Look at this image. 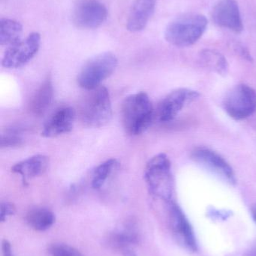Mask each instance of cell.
Here are the masks:
<instances>
[{"label": "cell", "mask_w": 256, "mask_h": 256, "mask_svg": "<svg viewBox=\"0 0 256 256\" xmlns=\"http://www.w3.org/2000/svg\"><path fill=\"white\" fill-rule=\"evenodd\" d=\"M245 256H256V245L250 251H249Z\"/></svg>", "instance_id": "cell-27"}, {"label": "cell", "mask_w": 256, "mask_h": 256, "mask_svg": "<svg viewBox=\"0 0 256 256\" xmlns=\"http://www.w3.org/2000/svg\"><path fill=\"white\" fill-rule=\"evenodd\" d=\"M234 50H235L236 52L239 54V55L241 56L243 58H244L245 60H248V61H252V58L251 56L250 52L248 51V50L245 48L244 46H243L242 44H234Z\"/></svg>", "instance_id": "cell-25"}, {"label": "cell", "mask_w": 256, "mask_h": 256, "mask_svg": "<svg viewBox=\"0 0 256 256\" xmlns=\"http://www.w3.org/2000/svg\"><path fill=\"white\" fill-rule=\"evenodd\" d=\"M54 99V88L51 80H45L36 91L30 104V110L34 115L42 116L49 109Z\"/></svg>", "instance_id": "cell-16"}, {"label": "cell", "mask_w": 256, "mask_h": 256, "mask_svg": "<svg viewBox=\"0 0 256 256\" xmlns=\"http://www.w3.org/2000/svg\"><path fill=\"white\" fill-rule=\"evenodd\" d=\"M224 109L237 121L246 120L256 111V91L245 84L236 86L225 96Z\"/></svg>", "instance_id": "cell-6"}, {"label": "cell", "mask_w": 256, "mask_h": 256, "mask_svg": "<svg viewBox=\"0 0 256 256\" xmlns=\"http://www.w3.org/2000/svg\"><path fill=\"white\" fill-rule=\"evenodd\" d=\"M26 221L35 231L45 232L54 225L55 216L48 209L35 208L27 213Z\"/></svg>", "instance_id": "cell-18"}, {"label": "cell", "mask_w": 256, "mask_h": 256, "mask_svg": "<svg viewBox=\"0 0 256 256\" xmlns=\"http://www.w3.org/2000/svg\"><path fill=\"white\" fill-rule=\"evenodd\" d=\"M207 20L201 14H189L177 18L165 30L167 42L177 48L195 44L206 32Z\"/></svg>", "instance_id": "cell-2"}, {"label": "cell", "mask_w": 256, "mask_h": 256, "mask_svg": "<svg viewBox=\"0 0 256 256\" xmlns=\"http://www.w3.org/2000/svg\"><path fill=\"white\" fill-rule=\"evenodd\" d=\"M15 207L13 204L10 202H3L1 204V214H0V220L1 222H3L6 220L9 216L15 214Z\"/></svg>", "instance_id": "cell-24"}, {"label": "cell", "mask_w": 256, "mask_h": 256, "mask_svg": "<svg viewBox=\"0 0 256 256\" xmlns=\"http://www.w3.org/2000/svg\"><path fill=\"white\" fill-rule=\"evenodd\" d=\"M192 158L195 162L222 180L235 184L237 180L234 170L219 154L206 148H198L192 152Z\"/></svg>", "instance_id": "cell-9"}, {"label": "cell", "mask_w": 256, "mask_h": 256, "mask_svg": "<svg viewBox=\"0 0 256 256\" xmlns=\"http://www.w3.org/2000/svg\"><path fill=\"white\" fill-rule=\"evenodd\" d=\"M117 164L116 160L110 159L96 167L93 174L92 188L95 190L100 189L115 170Z\"/></svg>", "instance_id": "cell-20"}, {"label": "cell", "mask_w": 256, "mask_h": 256, "mask_svg": "<svg viewBox=\"0 0 256 256\" xmlns=\"http://www.w3.org/2000/svg\"><path fill=\"white\" fill-rule=\"evenodd\" d=\"M23 27L15 20L2 18L0 20V44L10 46L21 40Z\"/></svg>", "instance_id": "cell-19"}, {"label": "cell", "mask_w": 256, "mask_h": 256, "mask_svg": "<svg viewBox=\"0 0 256 256\" xmlns=\"http://www.w3.org/2000/svg\"><path fill=\"white\" fill-rule=\"evenodd\" d=\"M199 94L187 88H180L170 93L158 108V118L162 122L173 121L185 106L197 100Z\"/></svg>", "instance_id": "cell-10"}, {"label": "cell", "mask_w": 256, "mask_h": 256, "mask_svg": "<svg viewBox=\"0 0 256 256\" xmlns=\"http://www.w3.org/2000/svg\"><path fill=\"white\" fill-rule=\"evenodd\" d=\"M75 120V112L72 108L64 106L59 108L43 126L42 136L54 138L71 132Z\"/></svg>", "instance_id": "cell-12"}, {"label": "cell", "mask_w": 256, "mask_h": 256, "mask_svg": "<svg viewBox=\"0 0 256 256\" xmlns=\"http://www.w3.org/2000/svg\"><path fill=\"white\" fill-rule=\"evenodd\" d=\"M170 220L173 232L185 248L192 252H196L198 248L193 228L181 209L177 204H171Z\"/></svg>", "instance_id": "cell-13"}, {"label": "cell", "mask_w": 256, "mask_h": 256, "mask_svg": "<svg viewBox=\"0 0 256 256\" xmlns=\"http://www.w3.org/2000/svg\"><path fill=\"white\" fill-rule=\"evenodd\" d=\"M2 255L3 256H13L12 246L8 240H3L2 242Z\"/></svg>", "instance_id": "cell-26"}, {"label": "cell", "mask_w": 256, "mask_h": 256, "mask_svg": "<svg viewBox=\"0 0 256 256\" xmlns=\"http://www.w3.org/2000/svg\"><path fill=\"white\" fill-rule=\"evenodd\" d=\"M201 64L206 68L219 75L228 74L229 66L226 58L220 52L212 50H204L199 56Z\"/></svg>", "instance_id": "cell-17"}, {"label": "cell", "mask_w": 256, "mask_h": 256, "mask_svg": "<svg viewBox=\"0 0 256 256\" xmlns=\"http://www.w3.org/2000/svg\"><path fill=\"white\" fill-rule=\"evenodd\" d=\"M110 242L113 248L121 250L124 254L129 250L131 245L138 243V238L134 232H123L113 234L110 238Z\"/></svg>", "instance_id": "cell-21"}, {"label": "cell", "mask_w": 256, "mask_h": 256, "mask_svg": "<svg viewBox=\"0 0 256 256\" xmlns=\"http://www.w3.org/2000/svg\"><path fill=\"white\" fill-rule=\"evenodd\" d=\"M122 123L127 134L138 136L151 126L154 110L146 93L132 94L125 99L121 108Z\"/></svg>", "instance_id": "cell-1"}, {"label": "cell", "mask_w": 256, "mask_h": 256, "mask_svg": "<svg viewBox=\"0 0 256 256\" xmlns=\"http://www.w3.org/2000/svg\"><path fill=\"white\" fill-rule=\"evenodd\" d=\"M22 141V138L17 132L10 131L2 136L1 146L2 148L15 147L21 146Z\"/></svg>", "instance_id": "cell-23"}, {"label": "cell", "mask_w": 256, "mask_h": 256, "mask_svg": "<svg viewBox=\"0 0 256 256\" xmlns=\"http://www.w3.org/2000/svg\"><path fill=\"white\" fill-rule=\"evenodd\" d=\"M49 160L44 155H35L21 161L12 167V172L19 174L24 183L42 176L48 170Z\"/></svg>", "instance_id": "cell-15"}, {"label": "cell", "mask_w": 256, "mask_h": 256, "mask_svg": "<svg viewBox=\"0 0 256 256\" xmlns=\"http://www.w3.org/2000/svg\"><path fill=\"white\" fill-rule=\"evenodd\" d=\"M51 256H84L78 250L62 244H54L48 248Z\"/></svg>", "instance_id": "cell-22"}, {"label": "cell", "mask_w": 256, "mask_h": 256, "mask_svg": "<svg viewBox=\"0 0 256 256\" xmlns=\"http://www.w3.org/2000/svg\"><path fill=\"white\" fill-rule=\"evenodd\" d=\"M144 179L152 194L170 201L174 192V178L169 158L165 154L153 156L146 166Z\"/></svg>", "instance_id": "cell-3"}, {"label": "cell", "mask_w": 256, "mask_h": 256, "mask_svg": "<svg viewBox=\"0 0 256 256\" xmlns=\"http://www.w3.org/2000/svg\"><path fill=\"white\" fill-rule=\"evenodd\" d=\"M80 115L87 127L99 128L106 126L112 117L109 92L105 87L90 90L81 105Z\"/></svg>", "instance_id": "cell-4"}, {"label": "cell", "mask_w": 256, "mask_h": 256, "mask_svg": "<svg viewBox=\"0 0 256 256\" xmlns=\"http://www.w3.org/2000/svg\"><path fill=\"white\" fill-rule=\"evenodd\" d=\"M252 216H253L254 220L256 222V206L252 208Z\"/></svg>", "instance_id": "cell-28"}, {"label": "cell", "mask_w": 256, "mask_h": 256, "mask_svg": "<svg viewBox=\"0 0 256 256\" xmlns=\"http://www.w3.org/2000/svg\"><path fill=\"white\" fill-rule=\"evenodd\" d=\"M117 64V57L111 52L96 56L83 66L78 76V84L87 91L98 88L115 72Z\"/></svg>", "instance_id": "cell-5"}, {"label": "cell", "mask_w": 256, "mask_h": 256, "mask_svg": "<svg viewBox=\"0 0 256 256\" xmlns=\"http://www.w3.org/2000/svg\"><path fill=\"white\" fill-rule=\"evenodd\" d=\"M156 0H135L127 20V30L139 32L147 26L156 9Z\"/></svg>", "instance_id": "cell-14"}, {"label": "cell", "mask_w": 256, "mask_h": 256, "mask_svg": "<svg viewBox=\"0 0 256 256\" xmlns=\"http://www.w3.org/2000/svg\"><path fill=\"white\" fill-rule=\"evenodd\" d=\"M41 36L33 32L28 37L9 46L2 60V66L7 69H17L31 61L39 52Z\"/></svg>", "instance_id": "cell-7"}, {"label": "cell", "mask_w": 256, "mask_h": 256, "mask_svg": "<svg viewBox=\"0 0 256 256\" xmlns=\"http://www.w3.org/2000/svg\"><path fill=\"white\" fill-rule=\"evenodd\" d=\"M213 22L221 28L240 34L243 24L237 0H218L211 14Z\"/></svg>", "instance_id": "cell-11"}, {"label": "cell", "mask_w": 256, "mask_h": 256, "mask_svg": "<svg viewBox=\"0 0 256 256\" xmlns=\"http://www.w3.org/2000/svg\"><path fill=\"white\" fill-rule=\"evenodd\" d=\"M107 18L108 10L99 0H80L72 12L74 24L83 30L99 28Z\"/></svg>", "instance_id": "cell-8"}]
</instances>
